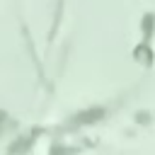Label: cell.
I'll return each instance as SVG.
<instances>
[{"label": "cell", "instance_id": "6da1fadb", "mask_svg": "<svg viewBox=\"0 0 155 155\" xmlns=\"http://www.w3.org/2000/svg\"><path fill=\"white\" fill-rule=\"evenodd\" d=\"M0 121H2V116H0Z\"/></svg>", "mask_w": 155, "mask_h": 155}]
</instances>
